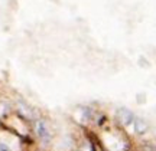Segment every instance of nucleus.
Wrapping results in <instances>:
<instances>
[{"label": "nucleus", "instance_id": "nucleus-1", "mask_svg": "<svg viewBox=\"0 0 156 151\" xmlns=\"http://www.w3.org/2000/svg\"><path fill=\"white\" fill-rule=\"evenodd\" d=\"M36 133H38V137L41 138V141L44 144H48L51 141V133H49V128L45 121H38L36 122Z\"/></svg>", "mask_w": 156, "mask_h": 151}, {"label": "nucleus", "instance_id": "nucleus-2", "mask_svg": "<svg viewBox=\"0 0 156 151\" xmlns=\"http://www.w3.org/2000/svg\"><path fill=\"white\" fill-rule=\"evenodd\" d=\"M117 119L123 124V125H129L134 121V115L132 111H129L127 108H120L117 111Z\"/></svg>", "mask_w": 156, "mask_h": 151}, {"label": "nucleus", "instance_id": "nucleus-3", "mask_svg": "<svg viewBox=\"0 0 156 151\" xmlns=\"http://www.w3.org/2000/svg\"><path fill=\"white\" fill-rule=\"evenodd\" d=\"M134 124V131L137 133V134H145L146 129H147V122H146L145 119H142V118H136L133 121Z\"/></svg>", "mask_w": 156, "mask_h": 151}, {"label": "nucleus", "instance_id": "nucleus-4", "mask_svg": "<svg viewBox=\"0 0 156 151\" xmlns=\"http://www.w3.org/2000/svg\"><path fill=\"white\" fill-rule=\"evenodd\" d=\"M83 151H93V150H91V147H90L88 144H87V147H84V148H83Z\"/></svg>", "mask_w": 156, "mask_h": 151}]
</instances>
